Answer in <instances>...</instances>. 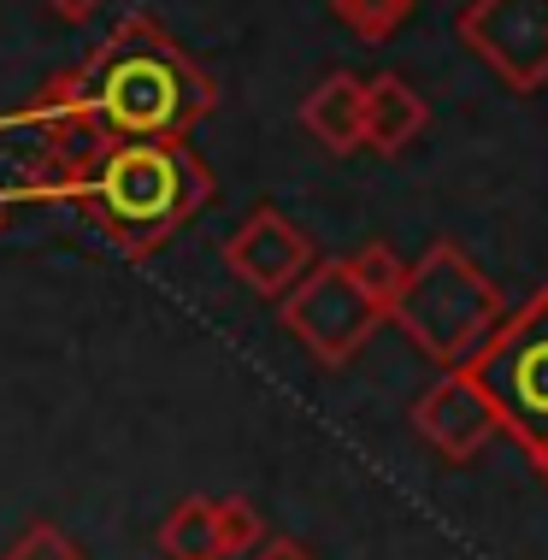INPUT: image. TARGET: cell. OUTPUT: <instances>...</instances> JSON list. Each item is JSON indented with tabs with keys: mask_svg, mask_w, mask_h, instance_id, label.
Masks as SVG:
<instances>
[{
	"mask_svg": "<svg viewBox=\"0 0 548 560\" xmlns=\"http://www.w3.org/2000/svg\"><path fill=\"white\" fill-rule=\"evenodd\" d=\"M389 319L407 330V342L443 372L471 366L490 348V337L508 319V301L483 266L471 260L460 242H431L413 266H407L401 290L389 301Z\"/></svg>",
	"mask_w": 548,
	"mask_h": 560,
	"instance_id": "3",
	"label": "cell"
},
{
	"mask_svg": "<svg viewBox=\"0 0 548 560\" xmlns=\"http://www.w3.org/2000/svg\"><path fill=\"white\" fill-rule=\"evenodd\" d=\"M313 260H318L313 236L301 231L295 219H283L278 207H254V213L224 236V266H231V278L248 283L254 295H271V301L295 290Z\"/></svg>",
	"mask_w": 548,
	"mask_h": 560,
	"instance_id": "7",
	"label": "cell"
},
{
	"mask_svg": "<svg viewBox=\"0 0 548 560\" xmlns=\"http://www.w3.org/2000/svg\"><path fill=\"white\" fill-rule=\"evenodd\" d=\"M330 7H337V19L354 30L360 42H389L419 0H330Z\"/></svg>",
	"mask_w": 548,
	"mask_h": 560,
	"instance_id": "13",
	"label": "cell"
},
{
	"mask_svg": "<svg viewBox=\"0 0 548 560\" xmlns=\"http://www.w3.org/2000/svg\"><path fill=\"white\" fill-rule=\"evenodd\" d=\"M7 560H83L78 537H66L54 520H30L19 537L7 542Z\"/></svg>",
	"mask_w": 548,
	"mask_h": 560,
	"instance_id": "15",
	"label": "cell"
},
{
	"mask_svg": "<svg viewBox=\"0 0 548 560\" xmlns=\"http://www.w3.org/2000/svg\"><path fill=\"white\" fill-rule=\"evenodd\" d=\"M413 431L443 460H471V454L490 448V436H501V413L490 389L471 377V366H454L413 401Z\"/></svg>",
	"mask_w": 548,
	"mask_h": 560,
	"instance_id": "8",
	"label": "cell"
},
{
	"mask_svg": "<svg viewBox=\"0 0 548 560\" xmlns=\"http://www.w3.org/2000/svg\"><path fill=\"white\" fill-rule=\"evenodd\" d=\"M471 377L490 389L501 431L530 454V466H543L548 460V283L520 313L501 319L490 348L471 360Z\"/></svg>",
	"mask_w": 548,
	"mask_h": 560,
	"instance_id": "4",
	"label": "cell"
},
{
	"mask_svg": "<svg viewBox=\"0 0 548 560\" xmlns=\"http://www.w3.org/2000/svg\"><path fill=\"white\" fill-rule=\"evenodd\" d=\"M30 189L71 201L118 254H154L207 207L212 172L183 136L154 142H89L30 165Z\"/></svg>",
	"mask_w": 548,
	"mask_h": 560,
	"instance_id": "2",
	"label": "cell"
},
{
	"mask_svg": "<svg viewBox=\"0 0 548 560\" xmlns=\"http://www.w3.org/2000/svg\"><path fill=\"white\" fill-rule=\"evenodd\" d=\"M219 107L212 78L177 48L154 19H125L78 71L48 83L12 118L36 136V160H59L89 142H154V136H189Z\"/></svg>",
	"mask_w": 548,
	"mask_h": 560,
	"instance_id": "1",
	"label": "cell"
},
{
	"mask_svg": "<svg viewBox=\"0 0 548 560\" xmlns=\"http://www.w3.org/2000/svg\"><path fill=\"white\" fill-rule=\"evenodd\" d=\"M248 560H318L307 542H295V537H260L248 549Z\"/></svg>",
	"mask_w": 548,
	"mask_h": 560,
	"instance_id": "16",
	"label": "cell"
},
{
	"mask_svg": "<svg viewBox=\"0 0 548 560\" xmlns=\"http://www.w3.org/2000/svg\"><path fill=\"white\" fill-rule=\"evenodd\" d=\"M160 555L165 560H224L219 502H212V495H183L160 525Z\"/></svg>",
	"mask_w": 548,
	"mask_h": 560,
	"instance_id": "11",
	"label": "cell"
},
{
	"mask_svg": "<svg viewBox=\"0 0 548 560\" xmlns=\"http://www.w3.org/2000/svg\"><path fill=\"white\" fill-rule=\"evenodd\" d=\"M360 113H365V78L330 71V78L301 101V130H307L325 154H360Z\"/></svg>",
	"mask_w": 548,
	"mask_h": 560,
	"instance_id": "10",
	"label": "cell"
},
{
	"mask_svg": "<svg viewBox=\"0 0 548 560\" xmlns=\"http://www.w3.org/2000/svg\"><path fill=\"white\" fill-rule=\"evenodd\" d=\"M106 7H113V0H48V12H54V19H66V24H89Z\"/></svg>",
	"mask_w": 548,
	"mask_h": 560,
	"instance_id": "17",
	"label": "cell"
},
{
	"mask_svg": "<svg viewBox=\"0 0 548 560\" xmlns=\"http://www.w3.org/2000/svg\"><path fill=\"white\" fill-rule=\"evenodd\" d=\"M424 125H431V107H424V95L407 78H395V71H384V78L365 83V113H360V148H372V154L395 160L401 148H413Z\"/></svg>",
	"mask_w": 548,
	"mask_h": 560,
	"instance_id": "9",
	"label": "cell"
},
{
	"mask_svg": "<svg viewBox=\"0 0 548 560\" xmlns=\"http://www.w3.org/2000/svg\"><path fill=\"white\" fill-rule=\"evenodd\" d=\"M266 537V520L248 495H219V542H224V560L248 555L254 542Z\"/></svg>",
	"mask_w": 548,
	"mask_h": 560,
	"instance_id": "14",
	"label": "cell"
},
{
	"mask_svg": "<svg viewBox=\"0 0 548 560\" xmlns=\"http://www.w3.org/2000/svg\"><path fill=\"white\" fill-rule=\"evenodd\" d=\"M454 30L513 95H537L548 83V0H471Z\"/></svg>",
	"mask_w": 548,
	"mask_h": 560,
	"instance_id": "6",
	"label": "cell"
},
{
	"mask_svg": "<svg viewBox=\"0 0 548 560\" xmlns=\"http://www.w3.org/2000/svg\"><path fill=\"white\" fill-rule=\"evenodd\" d=\"M348 271L365 283V295L384 307V319H389V301H395V290H401V278H407V260L389 248V242H365V248H354L348 254Z\"/></svg>",
	"mask_w": 548,
	"mask_h": 560,
	"instance_id": "12",
	"label": "cell"
},
{
	"mask_svg": "<svg viewBox=\"0 0 548 560\" xmlns=\"http://www.w3.org/2000/svg\"><path fill=\"white\" fill-rule=\"evenodd\" d=\"M283 330L295 337L318 366H348L372 330L384 325V307L365 295V283L348 271V260H313L307 278L289 295H278Z\"/></svg>",
	"mask_w": 548,
	"mask_h": 560,
	"instance_id": "5",
	"label": "cell"
},
{
	"mask_svg": "<svg viewBox=\"0 0 548 560\" xmlns=\"http://www.w3.org/2000/svg\"><path fill=\"white\" fill-rule=\"evenodd\" d=\"M537 472H543V483H548V460H543V466H537Z\"/></svg>",
	"mask_w": 548,
	"mask_h": 560,
	"instance_id": "18",
	"label": "cell"
}]
</instances>
